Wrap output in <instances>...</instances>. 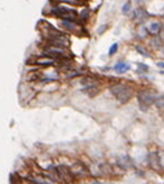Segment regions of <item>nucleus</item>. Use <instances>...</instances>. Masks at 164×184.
Listing matches in <instances>:
<instances>
[{
	"mask_svg": "<svg viewBox=\"0 0 164 184\" xmlns=\"http://www.w3.org/2000/svg\"><path fill=\"white\" fill-rule=\"evenodd\" d=\"M147 30H149V32L151 35H158L160 32V24L156 22V21H152V22H150Z\"/></svg>",
	"mask_w": 164,
	"mask_h": 184,
	"instance_id": "9b49d317",
	"label": "nucleus"
},
{
	"mask_svg": "<svg viewBox=\"0 0 164 184\" xmlns=\"http://www.w3.org/2000/svg\"><path fill=\"white\" fill-rule=\"evenodd\" d=\"M137 51L141 53V55H144V56H146V57L149 56V55H147V52H146L144 48H142V47H137Z\"/></svg>",
	"mask_w": 164,
	"mask_h": 184,
	"instance_id": "aec40b11",
	"label": "nucleus"
},
{
	"mask_svg": "<svg viewBox=\"0 0 164 184\" xmlns=\"http://www.w3.org/2000/svg\"><path fill=\"white\" fill-rule=\"evenodd\" d=\"M38 65H41V66H50V65L54 64V59L50 57H43V59H38L36 60Z\"/></svg>",
	"mask_w": 164,
	"mask_h": 184,
	"instance_id": "4468645a",
	"label": "nucleus"
},
{
	"mask_svg": "<svg viewBox=\"0 0 164 184\" xmlns=\"http://www.w3.org/2000/svg\"><path fill=\"white\" fill-rule=\"evenodd\" d=\"M110 92L113 93V96L119 101V103H127L128 100H130V97L133 95V90L127 86L125 83H115L110 87Z\"/></svg>",
	"mask_w": 164,
	"mask_h": 184,
	"instance_id": "f257e3e1",
	"label": "nucleus"
},
{
	"mask_svg": "<svg viewBox=\"0 0 164 184\" xmlns=\"http://www.w3.org/2000/svg\"><path fill=\"white\" fill-rule=\"evenodd\" d=\"M155 105L158 106V108H164V95H160V96H158V99H156V101H155Z\"/></svg>",
	"mask_w": 164,
	"mask_h": 184,
	"instance_id": "dca6fc26",
	"label": "nucleus"
},
{
	"mask_svg": "<svg viewBox=\"0 0 164 184\" xmlns=\"http://www.w3.org/2000/svg\"><path fill=\"white\" fill-rule=\"evenodd\" d=\"M49 44L50 46H56V47H67L69 46V38L66 35H63L62 32L58 35H54L49 38Z\"/></svg>",
	"mask_w": 164,
	"mask_h": 184,
	"instance_id": "39448f33",
	"label": "nucleus"
},
{
	"mask_svg": "<svg viewBox=\"0 0 164 184\" xmlns=\"http://www.w3.org/2000/svg\"><path fill=\"white\" fill-rule=\"evenodd\" d=\"M45 56H52V57H57V59H66L67 57L65 49L62 47H56V46H52V47L47 48Z\"/></svg>",
	"mask_w": 164,
	"mask_h": 184,
	"instance_id": "423d86ee",
	"label": "nucleus"
},
{
	"mask_svg": "<svg viewBox=\"0 0 164 184\" xmlns=\"http://www.w3.org/2000/svg\"><path fill=\"white\" fill-rule=\"evenodd\" d=\"M159 158H160V165H161V169H164V152L159 153Z\"/></svg>",
	"mask_w": 164,
	"mask_h": 184,
	"instance_id": "6ab92c4d",
	"label": "nucleus"
},
{
	"mask_svg": "<svg viewBox=\"0 0 164 184\" xmlns=\"http://www.w3.org/2000/svg\"><path fill=\"white\" fill-rule=\"evenodd\" d=\"M130 69L129 64H125V62H118L115 66H114V70L118 71V73H125Z\"/></svg>",
	"mask_w": 164,
	"mask_h": 184,
	"instance_id": "ddd939ff",
	"label": "nucleus"
},
{
	"mask_svg": "<svg viewBox=\"0 0 164 184\" xmlns=\"http://www.w3.org/2000/svg\"><path fill=\"white\" fill-rule=\"evenodd\" d=\"M149 165L150 167H152L154 170H160L161 165H160V158H159V153H150L149 154Z\"/></svg>",
	"mask_w": 164,
	"mask_h": 184,
	"instance_id": "1a4fd4ad",
	"label": "nucleus"
},
{
	"mask_svg": "<svg viewBox=\"0 0 164 184\" xmlns=\"http://www.w3.org/2000/svg\"><path fill=\"white\" fill-rule=\"evenodd\" d=\"M80 17H82V20H85L87 17H88V10H83V13L80 14Z\"/></svg>",
	"mask_w": 164,
	"mask_h": 184,
	"instance_id": "4be33fe9",
	"label": "nucleus"
},
{
	"mask_svg": "<svg viewBox=\"0 0 164 184\" xmlns=\"http://www.w3.org/2000/svg\"><path fill=\"white\" fill-rule=\"evenodd\" d=\"M62 26L65 29H67L69 31H76V30H78L76 24L74 22V21H71V20H62Z\"/></svg>",
	"mask_w": 164,
	"mask_h": 184,
	"instance_id": "f8f14e48",
	"label": "nucleus"
},
{
	"mask_svg": "<svg viewBox=\"0 0 164 184\" xmlns=\"http://www.w3.org/2000/svg\"><path fill=\"white\" fill-rule=\"evenodd\" d=\"M137 99H138V104L141 106L142 110H146L149 106L154 105L156 99H158V95L154 91H150V90H142L137 93Z\"/></svg>",
	"mask_w": 164,
	"mask_h": 184,
	"instance_id": "f03ea898",
	"label": "nucleus"
},
{
	"mask_svg": "<svg viewBox=\"0 0 164 184\" xmlns=\"http://www.w3.org/2000/svg\"><path fill=\"white\" fill-rule=\"evenodd\" d=\"M56 171H57V174H58L60 179L63 180V181H69V183H70V181H72V180L75 179V176L72 175L71 170L67 169V167H65V166H57Z\"/></svg>",
	"mask_w": 164,
	"mask_h": 184,
	"instance_id": "0eeeda50",
	"label": "nucleus"
},
{
	"mask_svg": "<svg viewBox=\"0 0 164 184\" xmlns=\"http://www.w3.org/2000/svg\"><path fill=\"white\" fill-rule=\"evenodd\" d=\"M147 18V13L145 12L144 9H136L135 10V13H133V20H135V22L136 24H142L144 21Z\"/></svg>",
	"mask_w": 164,
	"mask_h": 184,
	"instance_id": "9d476101",
	"label": "nucleus"
},
{
	"mask_svg": "<svg viewBox=\"0 0 164 184\" xmlns=\"http://www.w3.org/2000/svg\"><path fill=\"white\" fill-rule=\"evenodd\" d=\"M118 51V44H116V43H114V44L110 47V49H108V55H110V56H113L114 55V53Z\"/></svg>",
	"mask_w": 164,
	"mask_h": 184,
	"instance_id": "a211bd4d",
	"label": "nucleus"
},
{
	"mask_svg": "<svg viewBox=\"0 0 164 184\" xmlns=\"http://www.w3.org/2000/svg\"><path fill=\"white\" fill-rule=\"evenodd\" d=\"M158 66L164 69V61H159V62H158Z\"/></svg>",
	"mask_w": 164,
	"mask_h": 184,
	"instance_id": "5701e85b",
	"label": "nucleus"
},
{
	"mask_svg": "<svg viewBox=\"0 0 164 184\" xmlns=\"http://www.w3.org/2000/svg\"><path fill=\"white\" fill-rule=\"evenodd\" d=\"M97 87L96 86H88L87 88H84V92H87V93H89V96H94L96 93H97Z\"/></svg>",
	"mask_w": 164,
	"mask_h": 184,
	"instance_id": "2eb2a0df",
	"label": "nucleus"
},
{
	"mask_svg": "<svg viewBox=\"0 0 164 184\" xmlns=\"http://www.w3.org/2000/svg\"><path fill=\"white\" fill-rule=\"evenodd\" d=\"M138 70H144V71H147V66L144 64H138Z\"/></svg>",
	"mask_w": 164,
	"mask_h": 184,
	"instance_id": "412c9836",
	"label": "nucleus"
},
{
	"mask_svg": "<svg viewBox=\"0 0 164 184\" xmlns=\"http://www.w3.org/2000/svg\"><path fill=\"white\" fill-rule=\"evenodd\" d=\"M93 184H100V183H98V181H94V183H93Z\"/></svg>",
	"mask_w": 164,
	"mask_h": 184,
	"instance_id": "b1692460",
	"label": "nucleus"
},
{
	"mask_svg": "<svg viewBox=\"0 0 164 184\" xmlns=\"http://www.w3.org/2000/svg\"><path fill=\"white\" fill-rule=\"evenodd\" d=\"M130 8H132V4H130V2H127L124 5H123V13L124 14H128V12H129V10H130Z\"/></svg>",
	"mask_w": 164,
	"mask_h": 184,
	"instance_id": "f3484780",
	"label": "nucleus"
},
{
	"mask_svg": "<svg viewBox=\"0 0 164 184\" xmlns=\"http://www.w3.org/2000/svg\"><path fill=\"white\" fill-rule=\"evenodd\" d=\"M71 172H72V175L75 178H85V176H88V167H85V165H83L82 162H76V164H74L71 167H70Z\"/></svg>",
	"mask_w": 164,
	"mask_h": 184,
	"instance_id": "20e7f679",
	"label": "nucleus"
},
{
	"mask_svg": "<svg viewBox=\"0 0 164 184\" xmlns=\"http://www.w3.org/2000/svg\"><path fill=\"white\" fill-rule=\"evenodd\" d=\"M116 162H118L119 167H122V169H124V170L132 169V167H133V161H132V158L128 157V156H120V157L116 159Z\"/></svg>",
	"mask_w": 164,
	"mask_h": 184,
	"instance_id": "6e6552de",
	"label": "nucleus"
},
{
	"mask_svg": "<svg viewBox=\"0 0 164 184\" xmlns=\"http://www.w3.org/2000/svg\"><path fill=\"white\" fill-rule=\"evenodd\" d=\"M53 12L56 16L61 17L62 20H71L74 21L76 18V12L72 9H69V8H65V7H57L53 9Z\"/></svg>",
	"mask_w": 164,
	"mask_h": 184,
	"instance_id": "7ed1b4c3",
	"label": "nucleus"
}]
</instances>
